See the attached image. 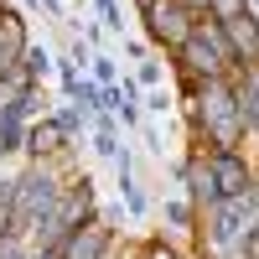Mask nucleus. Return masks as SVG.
<instances>
[{"mask_svg": "<svg viewBox=\"0 0 259 259\" xmlns=\"http://www.w3.org/2000/svg\"><path fill=\"white\" fill-rule=\"evenodd\" d=\"M207 11L218 16L223 26H228V21H239V16H249V6H244V0H207Z\"/></svg>", "mask_w": 259, "mask_h": 259, "instance_id": "nucleus-11", "label": "nucleus"}, {"mask_svg": "<svg viewBox=\"0 0 259 259\" xmlns=\"http://www.w3.org/2000/svg\"><path fill=\"white\" fill-rule=\"evenodd\" d=\"M233 104H239V119L259 130V68H249V78L239 83V94H233Z\"/></svg>", "mask_w": 259, "mask_h": 259, "instance_id": "nucleus-9", "label": "nucleus"}, {"mask_svg": "<svg viewBox=\"0 0 259 259\" xmlns=\"http://www.w3.org/2000/svg\"><path fill=\"white\" fill-rule=\"evenodd\" d=\"M239 228H244V202H228L218 212V244H233L239 239Z\"/></svg>", "mask_w": 259, "mask_h": 259, "instance_id": "nucleus-10", "label": "nucleus"}, {"mask_svg": "<svg viewBox=\"0 0 259 259\" xmlns=\"http://www.w3.org/2000/svg\"><path fill=\"white\" fill-rule=\"evenodd\" d=\"M202 124H212V135H218V145H233L239 140V104H233V94L223 89V83H207L202 94Z\"/></svg>", "mask_w": 259, "mask_h": 259, "instance_id": "nucleus-1", "label": "nucleus"}, {"mask_svg": "<svg viewBox=\"0 0 259 259\" xmlns=\"http://www.w3.org/2000/svg\"><path fill=\"white\" fill-rule=\"evenodd\" d=\"M182 47H187V62H192L197 73H223V62L233 57V47H228L223 31H212V36H207V31H192Z\"/></svg>", "mask_w": 259, "mask_h": 259, "instance_id": "nucleus-3", "label": "nucleus"}, {"mask_svg": "<svg viewBox=\"0 0 259 259\" xmlns=\"http://www.w3.org/2000/svg\"><path fill=\"white\" fill-rule=\"evenodd\" d=\"M207 177H212V192H218V197H244L249 192V166L233 156V150H218V156H212Z\"/></svg>", "mask_w": 259, "mask_h": 259, "instance_id": "nucleus-4", "label": "nucleus"}, {"mask_svg": "<svg viewBox=\"0 0 259 259\" xmlns=\"http://www.w3.org/2000/svg\"><path fill=\"white\" fill-rule=\"evenodd\" d=\"M156 259H171V254H156Z\"/></svg>", "mask_w": 259, "mask_h": 259, "instance_id": "nucleus-16", "label": "nucleus"}, {"mask_svg": "<svg viewBox=\"0 0 259 259\" xmlns=\"http://www.w3.org/2000/svg\"><path fill=\"white\" fill-rule=\"evenodd\" d=\"M182 6H207V0H182Z\"/></svg>", "mask_w": 259, "mask_h": 259, "instance_id": "nucleus-14", "label": "nucleus"}, {"mask_svg": "<svg viewBox=\"0 0 259 259\" xmlns=\"http://www.w3.org/2000/svg\"><path fill=\"white\" fill-rule=\"evenodd\" d=\"M26 52V36H21V21L11 16V11H0V73L11 68V62Z\"/></svg>", "mask_w": 259, "mask_h": 259, "instance_id": "nucleus-7", "label": "nucleus"}, {"mask_svg": "<svg viewBox=\"0 0 259 259\" xmlns=\"http://www.w3.org/2000/svg\"><path fill=\"white\" fill-rule=\"evenodd\" d=\"M57 135H62V124H41V130H31V150H52Z\"/></svg>", "mask_w": 259, "mask_h": 259, "instance_id": "nucleus-12", "label": "nucleus"}, {"mask_svg": "<svg viewBox=\"0 0 259 259\" xmlns=\"http://www.w3.org/2000/svg\"><path fill=\"white\" fill-rule=\"evenodd\" d=\"M0 259H26V254H21L16 244H6V249H0Z\"/></svg>", "mask_w": 259, "mask_h": 259, "instance_id": "nucleus-13", "label": "nucleus"}, {"mask_svg": "<svg viewBox=\"0 0 259 259\" xmlns=\"http://www.w3.org/2000/svg\"><path fill=\"white\" fill-rule=\"evenodd\" d=\"M145 16H150V31H156L161 41H187L192 36V26H187V6L182 0H156V6H145Z\"/></svg>", "mask_w": 259, "mask_h": 259, "instance_id": "nucleus-5", "label": "nucleus"}, {"mask_svg": "<svg viewBox=\"0 0 259 259\" xmlns=\"http://www.w3.org/2000/svg\"><path fill=\"white\" fill-rule=\"evenodd\" d=\"M52 207H57V187L41 177V171H31L26 182H16V218L21 223H41Z\"/></svg>", "mask_w": 259, "mask_h": 259, "instance_id": "nucleus-2", "label": "nucleus"}, {"mask_svg": "<svg viewBox=\"0 0 259 259\" xmlns=\"http://www.w3.org/2000/svg\"><path fill=\"white\" fill-rule=\"evenodd\" d=\"M228 47L233 57H244V62H259V26H254V16H239V21H228Z\"/></svg>", "mask_w": 259, "mask_h": 259, "instance_id": "nucleus-6", "label": "nucleus"}, {"mask_svg": "<svg viewBox=\"0 0 259 259\" xmlns=\"http://www.w3.org/2000/svg\"><path fill=\"white\" fill-rule=\"evenodd\" d=\"M41 6H57V0H41Z\"/></svg>", "mask_w": 259, "mask_h": 259, "instance_id": "nucleus-15", "label": "nucleus"}, {"mask_svg": "<svg viewBox=\"0 0 259 259\" xmlns=\"http://www.w3.org/2000/svg\"><path fill=\"white\" fill-rule=\"evenodd\" d=\"M104 249H109V228H83V233H73V244L62 249V259H99Z\"/></svg>", "mask_w": 259, "mask_h": 259, "instance_id": "nucleus-8", "label": "nucleus"}]
</instances>
